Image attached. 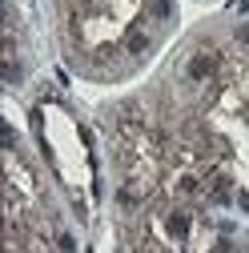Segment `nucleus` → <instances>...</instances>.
Here are the masks:
<instances>
[{
	"instance_id": "f257e3e1",
	"label": "nucleus",
	"mask_w": 249,
	"mask_h": 253,
	"mask_svg": "<svg viewBox=\"0 0 249 253\" xmlns=\"http://www.w3.org/2000/svg\"><path fill=\"white\" fill-rule=\"evenodd\" d=\"M221 65H225V56H221V52H197V56L189 60V77H193V81L221 77Z\"/></svg>"
},
{
	"instance_id": "f03ea898",
	"label": "nucleus",
	"mask_w": 249,
	"mask_h": 253,
	"mask_svg": "<svg viewBox=\"0 0 249 253\" xmlns=\"http://www.w3.org/2000/svg\"><path fill=\"white\" fill-rule=\"evenodd\" d=\"M141 201H145L141 185H124L121 193H117V205H121V209H129V213H133V209H141Z\"/></svg>"
},
{
	"instance_id": "7ed1b4c3",
	"label": "nucleus",
	"mask_w": 249,
	"mask_h": 253,
	"mask_svg": "<svg viewBox=\"0 0 249 253\" xmlns=\"http://www.w3.org/2000/svg\"><path fill=\"white\" fill-rule=\"evenodd\" d=\"M209 197H213L217 205H229V197H233V181H229V177H213Z\"/></svg>"
},
{
	"instance_id": "20e7f679",
	"label": "nucleus",
	"mask_w": 249,
	"mask_h": 253,
	"mask_svg": "<svg viewBox=\"0 0 249 253\" xmlns=\"http://www.w3.org/2000/svg\"><path fill=\"white\" fill-rule=\"evenodd\" d=\"M169 233L185 241V237H189V217H185V213H173V217H169Z\"/></svg>"
},
{
	"instance_id": "39448f33",
	"label": "nucleus",
	"mask_w": 249,
	"mask_h": 253,
	"mask_svg": "<svg viewBox=\"0 0 249 253\" xmlns=\"http://www.w3.org/2000/svg\"><path fill=\"white\" fill-rule=\"evenodd\" d=\"M124 48H129V52H145V48H149V37H145V33H137V28H133V33L124 37Z\"/></svg>"
},
{
	"instance_id": "423d86ee",
	"label": "nucleus",
	"mask_w": 249,
	"mask_h": 253,
	"mask_svg": "<svg viewBox=\"0 0 249 253\" xmlns=\"http://www.w3.org/2000/svg\"><path fill=\"white\" fill-rule=\"evenodd\" d=\"M56 249H60V253H73V249H77V241H73L69 233H56Z\"/></svg>"
},
{
	"instance_id": "0eeeda50",
	"label": "nucleus",
	"mask_w": 249,
	"mask_h": 253,
	"mask_svg": "<svg viewBox=\"0 0 249 253\" xmlns=\"http://www.w3.org/2000/svg\"><path fill=\"white\" fill-rule=\"evenodd\" d=\"M237 41H241V44H249V24H241V28H237Z\"/></svg>"
},
{
	"instance_id": "6e6552de",
	"label": "nucleus",
	"mask_w": 249,
	"mask_h": 253,
	"mask_svg": "<svg viewBox=\"0 0 249 253\" xmlns=\"http://www.w3.org/2000/svg\"><path fill=\"white\" fill-rule=\"evenodd\" d=\"M237 205H241V209L249 213V193H241V197H237Z\"/></svg>"
},
{
	"instance_id": "1a4fd4ad",
	"label": "nucleus",
	"mask_w": 249,
	"mask_h": 253,
	"mask_svg": "<svg viewBox=\"0 0 249 253\" xmlns=\"http://www.w3.org/2000/svg\"><path fill=\"white\" fill-rule=\"evenodd\" d=\"M157 253H165V249H157Z\"/></svg>"
}]
</instances>
